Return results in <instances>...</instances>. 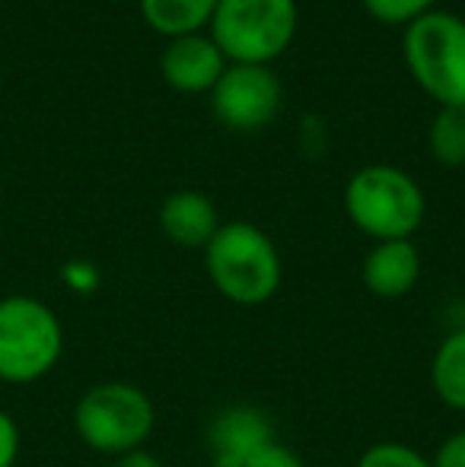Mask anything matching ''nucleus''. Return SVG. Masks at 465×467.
I'll use <instances>...</instances> for the list:
<instances>
[{"label":"nucleus","instance_id":"16","mask_svg":"<svg viewBox=\"0 0 465 467\" xmlns=\"http://www.w3.org/2000/svg\"><path fill=\"white\" fill-rule=\"evenodd\" d=\"M373 19L386 26H408L417 16L434 10L437 0H360Z\"/></svg>","mask_w":465,"mask_h":467},{"label":"nucleus","instance_id":"5","mask_svg":"<svg viewBox=\"0 0 465 467\" xmlns=\"http://www.w3.org/2000/svg\"><path fill=\"white\" fill-rule=\"evenodd\" d=\"M402 51L408 74L437 105H465V19L430 10L405 26Z\"/></svg>","mask_w":465,"mask_h":467},{"label":"nucleus","instance_id":"10","mask_svg":"<svg viewBox=\"0 0 465 467\" xmlns=\"http://www.w3.org/2000/svg\"><path fill=\"white\" fill-rule=\"evenodd\" d=\"M360 280L376 299H402L421 280V252L411 239L373 242L360 265Z\"/></svg>","mask_w":465,"mask_h":467},{"label":"nucleus","instance_id":"11","mask_svg":"<svg viewBox=\"0 0 465 467\" xmlns=\"http://www.w3.org/2000/svg\"><path fill=\"white\" fill-rule=\"evenodd\" d=\"M160 229L182 248H205L220 229V216L205 191L182 188L160 203Z\"/></svg>","mask_w":465,"mask_h":467},{"label":"nucleus","instance_id":"4","mask_svg":"<svg viewBox=\"0 0 465 467\" xmlns=\"http://www.w3.org/2000/svg\"><path fill=\"white\" fill-rule=\"evenodd\" d=\"M64 353V325L36 296L0 299V381L32 385L45 379Z\"/></svg>","mask_w":465,"mask_h":467},{"label":"nucleus","instance_id":"18","mask_svg":"<svg viewBox=\"0 0 465 467\" xmlns=\"http://www.w3.org/2000/svg\"><path fill=\"white\" fill-rule=\"evenodd\" d=\"M246 467H310V464H306L303 455L293 451L291 445H284L280 439H271V442H265L248 458Z\"/></svg>","mask_w":465,"mask_h":467},{"label":"nucleus","instance_id":"8","mask_svg":"<svg viewBox=\"0 0 465 467\" xmlns=\"http://www.w3.org/2000/svg\"><path fill=\"white\" fill-rule=\"evenodd\" d=\"M278 439L274 420L255 404H230L207 423V455L211 467H246L265 442Z\"/></svg>","mask_w":465,"mask_h":467},{"label":"nucleus","instance_id":"9","mask_svg":"<svg viewBox=\"0 0 465 467\" xmlns=\"http://www.w3.org/2000/svg\"><path fill=\"white\" fill-rule=\"evenodd\" d=\"M227 64L230 61L214 45V38L201 36V32L169 38V45L160 55L163 80L179 93H211V87L220 80Z\"/></svg>","mask_w":465,"mask_h":467},{"label":"nucleus","instance_id":"13","mask_svg":"<svg viewBox=\"0 0 465 467\" xmlns=\"http://www.w3.org/2000/svg\"><path fill=\"white\" fill-rule=\"evenodd\" d=\"M137 4L150 29L166 38L201 32L217 10V0H137Z\"/></svg>","mask_w":465,"mask_h":467},{"label":"nucleus","instance_id":"2","mask_svg":"<svg viewBox=\"0 0 465 467\" xmlns=\"http://www.w3.org/2000/svg\"><path fill=\"white\" fill-rule=\"evenodd\" d=\"M344 213L373 242L411 239L424 226L428 197L405 169L373 162L357 169L344 185Z\"/></svg>","mask_w":465,"mask_h":467},{"label":"nucleus","instance_id":"21","mask_svg":"<svg viewBox=\"0 0 465 467\" xmlns=\"http://www.w3.org/2000/svg\"><path fill=\"white\" fill-rule=\"evenodd\" d=\"M112 467H166V464L150 449H137V451H128V455L112 458Z\"/></svg>","mask_w":465,"mask_h":467},{"label":"nucleus","instance_id":"6","mask_svg":"<svg viewBox=\"0 0 465 467\" xmlns=\"http://www.w3.org/2000/svg\"><path fill=\"white\" fill-rule=\"evenodd\" d=\"M297 0H217L211 38L230 64H271L297 36Z\"/></svg>","mask_w":465,"mask_h":467},{"label":"nucleus","instance_id":"20","mask_svg":"<svg viewBox=\"0 0 465 467\" xmlns=\"http://www.w3.org/2000/svg\"><path fill=\"white\" fill-rule=\"evenodd\" d=\"M434 467H465V430H456L437 445V451L430 455Z\"/></svg>","mask_w":465,"mask_h":467},{"label":"nucleus","instance_id":"7","mask_svg":"<svg viewBox=\"0 0 465 467\" xmlns=\"http://www.w3.org/2000/svg\"><path fill=\"white\" fill-rule=\"evenodd\" d=\"M280 96L284 89L268 64H227L211 87V109L227 128L259 130L274 121Z\"/></svg>","mask_w":465,"mask_h":467},{"label":"nucleus","instance_id":"12","mask_svg":"<svg viewBox=\"0 0 465 467\" xmlns=\"http://www.w3.org/2000/svg\"><path fill=\"white\" fill-rule=\"evenodd\" d=\"M430 388L443 407L465 413V325L443 334L430 357Z\"/></svg>","mask_w":465,"mask_h":467},{"label":"nucleus","instance_id":"15","mask_svg":"<svg viewBox=\"0 0 465 467\" xmlns=\"http://www.w3.org/2000/svg\"><path fill=\"white\" fill-rule=\"evenodd\" d=\"M354 467H434L428 455H421L417 449L396 439H383V442H373L360 451V458Z\"/></svg>","mask_w":465,"mask_h":467},{"label":"nucleus","instance_id":"17","mask_svg":"<svg viewBox=\"0 0 465 467\" xmlns=\"http://www.w3.org/2000/svg\"><path fill=\"white\" fill-rule=\"evenodd\" d=\"M61 280H64V286H68L70 293L90 296V293H96V289H100L102 274H100V267H96L93 261L74 258V261H68V265L61 267Z\"/></svg>","mask_w":465,"mask_h":467},{"label":"nucleus","instance_id":"19","mask_svg":"<svg viewBox=\"0 0 465 467\" xmlns=\"http://www.w3.org/2000/svg\"><path fill=\"white\" fill-rule=\"evenodd\" d=\"M23 449V436H19V426L10 413L0 407V467H13Z\"/></svg>","mask_w":465,"mask_h":467},{"label":"nucleus","instance_id":"3","mask_svg":"<svg viewBox=\"0 0 465 467\" xmlns=\"http://www.w3.org/2000/svg\"><path fill=\"white\" fill-rule=\"evenodd\" d=\"M156 407L134 381H100L74 404V432L87 449L118 458L147 449L153 436Z\"/></svg>","mask_w":465,"mask_h":467},{"label":"nucleus","instance_id":"14","mask_svg":"<svg viewBox=\"0 0 465 467\" xmlns=\"http://www.w3.org/2000/svg\"><path fill=\"white\" fill-rule=\"evenodd\" d=\"M428 147L440 166H465V105H440L428 130Z\"/></svg>","mask_w":465,"mask_h":467},{"label":"nucleus","instance_id":"1","mask_svg":"<svg viewBox=\"0 0 465 467\" xmlns=\"http://www.w3.org/2000/svg\"><path fill=\"white\" fill-rule=\"evenodd\" d=\"M201 252H205V271L211 286L233 306H265L284 283V261L278 245L255 223H220L214 239Z\"/></svg>","mask_w":465,"mask_h":467}]
</instances>
